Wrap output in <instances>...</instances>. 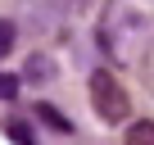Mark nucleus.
Returning <instances> with one entry per match:
<instances>
[{"instance_id": "1", "label": "nucleus", "mask_w": 154, "mask_h": 145, "mask_svg": "<svg viewBox=\"0 0 154 145\" xmlns=\"http://www.w3.org/2000/svg\"><path fill=\"white\" fill-rule=\"evenodd\" d=\"M91 109L104 122H122L131 113V100H127V91L113 72H91Z\"/></svg>"}, {"instance_id": "2", "label": "nucleus", "mask_w": 154, "mask_h": 145, "mask_svg": "<svg viewBox=\"0 0 154 145\" xmlns=\"http://www.w3.org/2000/svg\"><path fill=\"white\" fill-rule=\"evenodd\" d=\"M127 145H154V122H131L127 127Z\"/></svg>"}, {"instance_id": "3", "label": "nucleus", "mask_w": 154, "mask_h": 145, "mask_svg": "<svg viewBox=\"0 0 154 145\" xmlns=\"http://www.w3.org/2000/svg\"><path fill=\"white\" fill-rule=\"evenodd\" d=\"M50 68H54L50 59H41V54H32V59H27V77H36V82H41V77H54Z\"/></svg>"}, {"instance_id": "4", "label": "nucleus", "mask_w": 154, "mask_h": 145, "mask_svg": "<svg viewBox=\"0 0 154 145\" xmlns=\"http://www.w3.org/2000/svg\"><path fill=\"white\" fill-rule=\"evenodd\" d=\"M9 136H14L18 145H36V136H32V127H27V122H18V118L9 122Z\"/></svg>"}, {"instance_id": "5", "label": "nucleus", "mask_w": 154, "mask_h": 145, "mask_svg": "<svg viewBox=\"0 0 154 145\" xmlns=\"http://www.w3.org/2000/svg\"><path fill=\"white\" fill-rule=\"evenodd\" d=\"M14 50V23H5V18H0V59H5Z\"/></svg>"}, {"instance_id": "6", "label": "nucleus", "mask_w": 154, "mask_h": 145, "mask_svg": "<svg viewBox=\"0 0 154 145\" xmlns=\"http://www.w3.org/2000/svg\"><path fill=\"white\" fill-rule=\"evenodd\" d=\"M41 118H45L54 131H68V118H59V113H54V104H41Z\"/></svg>"}, {"instance_id": "7", "label": "nucleus", "mask_w": 154, "mask_h": 145, "mask_svg": "<svg viewBox=\"0 0 154 145\" xmlns=\"http://www.w3.org/2000/svg\"><path fill=\"white\" fill-rule=\"evenodd\" d=\"M14 91H18V77H9V72H5V77H0V95H5V100H9Z\"/></svg>"}]
</instances>
